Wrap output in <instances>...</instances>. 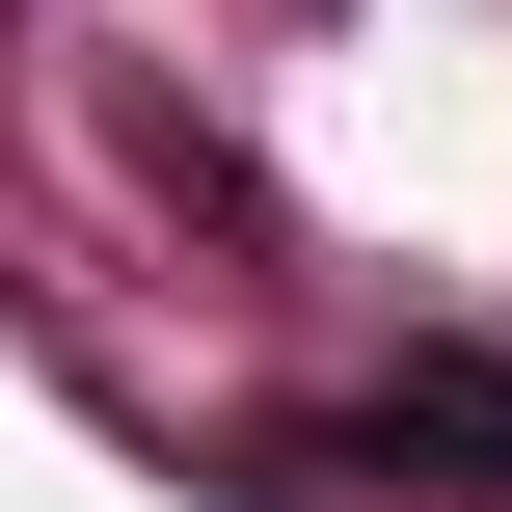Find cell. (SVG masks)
<instances>
[{"mask_svg":"<svg viewBox=\"0 0 512 512\" xmlns=\"http://www.w3.org/2000/svg\"><path fill=\"white\" fill-rule=\"evenodd\" d=\"M378 459H459V486L512 512V378H486V351H432L405 405H351V432H324V486H378Z\"/></svg>","mask_w":512,"mask_h":512,"instance_id":"obj_1","label":"cell"}]
</instances>
